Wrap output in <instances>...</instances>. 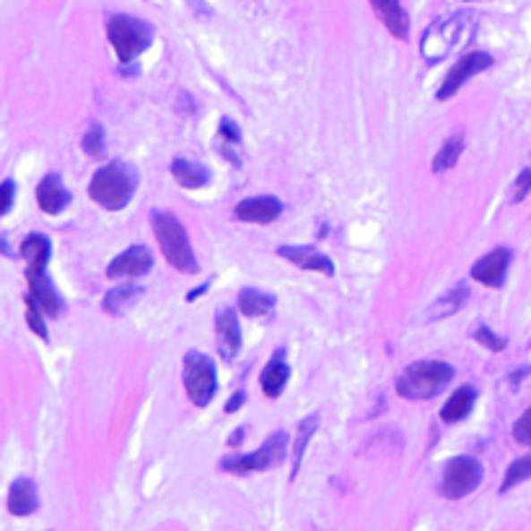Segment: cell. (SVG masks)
I'll use <instances>...</instances> for the list:
<instances>
[{
  "label": "cell",
  "mask_w": 531,
  "mask_h": 531,
  "mask_svg": "<svg viewBox=\"0 0 531 531\" xmlns=\"http://www.w3.org/2000/svg\"><path fill=\"white\" fill-rule=\"evenodd\" d=\"M451 381H454V365L443 361H417L410 363L397 376V394L405 399L425 402L441 394Z\"/></svg>",
  "instance_id": "6da1fadb"
},
{
  "label": "cell",
  "mask_w": 531,
  "mask_h": 531,
  "mask_svg": "<svg viewBox=\"0 0 531 531\" xmlns=\"http://www.w3.org/2000/svg\"><path fill=\"white\" fill-rule=\"evenodd\" d=\"M138 187V174L124 161H109L91 176L89 194L107 210H122Z\"/></svg>",
  "instance_id": "7a4b0ae2"
},
{
  "label": "cell",
  "mask_w": 531,
  "mask_h": 531,
  "mask_svg": "<svg viewBox=\"0 0 531 531\" xmlns=\"http://www.w3.org/2000/svg\"><path fill=\"white\" fill-rule=\"evenodd\" d=\"M150 223H153V234L158 239V246H161L167 262L174 270L187 272V275L197 272L200 267H197L193 244L187 239V231H184L182 220L174 216V213H169V210H156L150 216Z\"/></svg>",
  "instance_id": "3957f363"
},
{
  "label": "cell",
  "mask_w": 531,
  "mask_h": 531,
  "mask_svg": "<svg viewBox=\"0 0 531 531\" xmlns=\"http://www.w3.org/2000/svg\"><path fill=\"white\" fill-rule=\"evenodd\" d=\"M107 37H109L115 52H117L120 63L124 65V63H133L141 52L150 47L153 29H150V24L135 19V16L120 13V16H112L107 21Z\"/></svg>",
  "instance_id": "277c9868"
},
{
  "label": "cell",
  "mask_w": 531,
  "mask_h": 531,
  "mask_svg": "<svg viewBox=\"0 0 531 531\" xmlns=\"http://www.w3.org/2000/svg\"><path fill=\"white\" fill-rule=\"evenodd\" d=\"M286 454H288V435H286V431H275L257 451L244 454V457H226L220 461V469L231 472V475L265 472L270 467H278L280 461L286 459Z\"/></svg>",
  "instance_id": "5b68a950"
},
{
  "label": "cell",
  "mask_w": 531,
  "mask_h": 531,
  "mask_svg": "<svg viewBox=\"0 0 531 531\" xmlns=\"http://www.w3.org/2000/svg\"><path fill=\"white\" fill-rule=\"evenodd\" d=\"M184 389L194 407H208L216 397L218 379L216 365L202 353H187L184 355Z\"/></svg>",
  "instance_id": "8992f818"
},
{
  "label": "cell",
  "mask_w": 531,
  "mask_h": 531,
  "mask_svg": "<svg viewBox=\"0 0 531 531\" xmlns=\"http://www.w3.org/2000/svg\"><path fill=\"white\" fill-rule=\"evenodd\" d=\"M467 13H457V16H451V19H443V21H438L433 24L428 31H425V37H423V55L431 60V63H438V60H443L449 52L454 47H459L464 45L469 37H467V19H464Z\"/></svg>",
  "instance_id": "52a82bcc"
},
{
  "label": "cell",
  "mask_w": 531,
  "mask_h": 531,
  "mask_svg": "<svg viewBox=\"0 0 531 531\" xmlns=\"http://www.w3.org/2000/svg\"><path fill=\"white\" fill-rule=\"evenodd\" d=\"M480 483H483V464L475 457H457L443 469L441 492L449 501H459V498H467L469 492H475Z\"/></svg>",
  "instance_id": "ba28073f"
},
{
  "label": "cell",
  "mask_w": 531,
  "mask_h": 531,
  "mask_svg": "<svg viewBox=\"0 0 531 531\" xmlns=\"http://www.w3.org/2000/svg\"><path fill=\"white\" fill-rule=\"evenodd\" d=\"M487 68H492V57H490L487 52H469V55L459 57V60L454 63V68L446 75L443 86H441L438 94H435L438 101H446V98L454 97L469 78H475L477 73L487 71Z\"/></svg>",
  "instance_id": "9c48e42d"
},
{
  "label": "cell",
  "mask_w": 531,
  "mask_h": 531,
  "mask_svg": "<svg viewBox=\"0 0 531 531\" xmlns=\"http://www.w3.org/2000/svg\"><path fill=\"white\" fill-rule=\"evenodd\" d=\"M150 267H153L150 252L138 244V246H130V249H124L122 254H117V257L112 260V265L107 267V275H109L112 280L141 278L145 272H150Z\"/></svg>",
  "instance_id": "30bf717a"
},
{
  "label": "cell",
  "mask_w": 531,
  "mask_h": 531,
  "mask_svg": "<svg viewBox=\"0 0 531 531\" xmlns=\"http://www.w3.org/2000/svg\"><path fill=\"white\" fill-rule=\"evenodd\" d=\"M218 353L223 361H234L242 350V327L234 309H220L216 316Z\"/></svg>",
  "instance_id": "8fae6325"
},
{
  "label": "cell",
  "mask_w": 531,
  "mask_h": 531,
  "mask_svg": "<svg viewBox=\"0 0 531 531\" xmlns=\"http://www.w3.org/2000/svg\"><path fill=\"white\" fill-rule=\"evenodd\" d=\"M283 213V202L272 194H262V197H249V200H242L236 208H234V216L244 220V223H272L278 220Z\"/></svg>",
  "instance_id": "7c38bea8"
},
{
  "label": "cell",
  "mask_w": 531,
  "mask_h": 531,
  "mask_svg": "<svg viewBox=\"0 0 531 531\" xmlns=\"http://www.w3.org/2000/svg\"><path fill=\"white\" fill-rule=\"evenodd\" d=\"M508 265H510V252L508 249H495L490 254H484L483 260H477L472 267V278L477 283H483L487 288H501L508 275Z\"/></svg>",
  "instance_id": "4fadbf2b"
},
{
  "label": "cell",
  "mask_w": 531,
  "mask_h": 531,
  "mask_svg": "<svg viewBox=\"0 0 531 531\" xmlns=\"http://www.w3.org/2000/svg\"><path fill=\"white\" fill-rule=\"evenodd\" d=\"M278 257L288 260L290 265L301 267V270H312V272H321V275H335V262L330 257H324L314 246H280Z\"/></svg>",
  "instance_id": "5bb4252c"
},
{
  "label": "cell",
  "mask_w": 531,
  "mask_h": 531,
  "mask_svg": "<svg viewBox=\"0 0 531 531\" xmlns=\"http://www.w3.org/2000/svg\"><path fill=\"white\" fill-rule=\"evenodd\" d=\"M37 202L47 216H60L71 205V193L65 190V184L57 174H49L37 187Z\"/></svg>",
  "instance_id": "9a60e30c"
},
{
  "label": "cell",
  "mask_w": 531,
  "mask_h": 531,
  "mask_svg": "<svg viewBox=\"0 0 531 531\" xmlns=\"http://www.w3.org/2000/svg\"><path fill=\"white\" fill-rule=\"evenodd\" d=\"M26 283H29V295L37 301V306L45 314L57 316L63 312V298L57 295V290L52 288L45 272H26Z\"/></svg>",
  "instance_id": "2e32d148"
},
{
  "label": "cell",
  "mask_w": 531,
  "mask_h": 531,
  "mask_svg": "<svg viewBox=\"0 0 531 531\" xmlns=\"http://www.w3.org/2000/svg\"><path fill=\"white\" fill-rule=\"evenodd\" d=\"M371 5H373L376 16L381 19V24L387 26L397 39H407V34H410V16H407V11L402 8L399 0H371Z\"/></svg>",
  "instance_id": "e0dca14e"
},
{
  "label": "cell",
  "mask_w": 531,
  "mask_h": 531,
  "mask_svg": "<svg viewBox=\"0 0 531 531\" xmlns=\"http://www.w3.org/2000/svg\"><path fill=\"white\" fill-rule=\"evenodd\" d=\"M39 508V495H37V484L29 477H19L8 490V510L13 516H31Z\"/></svg>",
  "instance_id": "ac0fdd59"
},
{
  "label": "cell",
  "mask_w": 531,
  "mask_h": 531,
  "mask_svg": "<svg viewBox=\"0 0 531 531\" xmlns=\"http://www.w3.org/2000/svg\"><path fill=\"white\" fill-rule=\"evenodd\" d=\"M290 379V365L283 361V347L272 355V361L267 363L262 376H260V384H262V391L265 397L270 399H278L283 394V389L288 384Z\"/></svg>",
  "instance_id": "d6986e66"
},
{
  "label": "cell",
  "mask_w": 531,
  "mask_h": 531,
  "mask_svg": "<svg viewBox=\"0 0 531 531\" xmlns=\"http://www.w3.org/2000/svg\"><path fill=\"white\" fill-rule=\"evenodd\" d=\"M52 254V246L45 234H29L21 242V257L26 260V272H45Z\"/></svg>",
  "instance_id": "ffe728a7"
},
{
  "label": "cell",
  "mask_w": 531,
  "mask_h": 531,
  "mask_svg": "<svg viewBox=\"0 0 531 531\" xmlns=\"http://www.w3.org/2000/svg\"><path fill=\"white\" fill-rule=\"evenodd\" d=\"M475 399H477V389L472 387V384H464L459 387L449 399H446V405H443V410H441V420L443 423H459L464 420L472 407H475Z\"/></svg>",
  "instance_id": "44dd1931"
},
{
  "label": "cell",
  "mask_w": 531,
  "mask_h": 531,
  "mask_svg": "<svg viewBox=\"0 0 531 531\" xmlns=\"http://www.w3.org/2000/svg\"><path fill=\"white\" fill-rule=\"evenodd\" d=\"M469 298V286L467 283H457L451 290H446L438 301L431 304L428 309V321H438V319H446V316L457 314L461 306L467 304Z\"/></svg>",
  "instance_id": "7402d4cb"
},
{
  "label": "cell",
  "mask_w": 531,
  "mask_h": 531,
  "mask_svg": "<svg viewBox=\"0 0 531 531\" xmlns=\"http://www.w3.org/2000/svg\"><path fill=\"white\" fill-rule=\"evenodd\" d=\"M171 176H174L182 187H187V190H200V187L208 184L210 171L205 169V167H200V164H194V161H190V158H174V161H171Z\"/></svg>",
  "instance_id": "603a6c76"
},
{
  "label": "cell",
  "mask_w": 531,
  "mask_h": 531,
  "mask_svg": "<svg viewBox=\"0 0 531 531\" xmlns=\"http://www.w3.org/2000/svg\"><path fill=\"white\" fill-rule=\"evenodd\" d=\"M141 295H143L141 286H115L104 295V312L112 316H122Z\"/></svg>",
  "instance_id": "cb8c5ba5"
},
{
  "label": "cell",
  "mask_w": 531,
  "mask_h": 531,
  "mask_svg": "<svg viewBox=\"0 0 531 531\" xmlns=\"http://www.w3.org/2000/svg\"><path fill=\"white\" fill-rule=\"evenodd\" d=\"M275 309V295L262 290L244 288L239 293V312L244 316H270Z\"/></svg>",
  "instance_id": "d4e9b609"
},
{
  "label": "cell",
  "mask_w": 531,
  "mask_h": 531,
  "mask_svg": "<svg viewBox=\"0 0 531 531\" xmlns=\"http://www.w3.org/2000/svg\"><path fill=\"white\" fill-rule=\"evenodd\" d=\"M316 428H319V415H312V417H306V420L301 423L298 435H295V443H293V472H290V477L298 475L304 454H306V446H309V441L314 438Z\"/></svg>",
  "instance_id": "484cf974"
},
{
  "label": "cell",
  "mask_w": 531,
  "mask_h": 531,
  "mask_svg": "<svg viewBox=\"0 0 531 531\" xmlns=\"http://www.w3.org/2000/svg\"><path fill=\"white\" fill-rule=\"evenodd\" d=\"M461 150H464V138L457 135V138H449L443 148L435 153L433 158V174H441V171H449L457 167V161L461 158Z\"/></svg>",
  "instance_id": "4316f807"
},
{
  "label": "cell",
  "mask_w": 531,
  "mask_h": 531,
  "mask_svg": "<svg viewBox=\"0 0 531 531\" xmlns=\"http://www.w3.org/2000/svg\"><path fill=\"white\" fill-rule=\"evenodd\" d=\"M218 135H220V143H223V148H220V150H223V156H228V158L239 167L242 161H239V156L234 153V148L242 143V133H239V127L228 120V117H223V120H220V130H218Z\"/></svg>",
  "instance_id": "83f0119b"
},
{
  "label": "cell",
  "mask_w": 531,
  "mask_h": 531,
  "mask_svg": "<svg viewBox=\"0 0 531 531\" xmlns=\"http://www.w3.org/2000/svg\"><path fill=\"white\" fill-rule=\"evenodd\" d=\"M529 477H531V454H527V457L516 459L510 467H508L506 477H503V484H501V492H508L510 487H516V484L524 483V480H529Z\"/></svg>",
  "instance_id": "f1b7e54d"
},
{
  "label": "cell",
  "mask_w": 531,
  "mask_h": 531,
  "mask_svg": "<svg viewBox=\"0 0 531 531\" xmlns=\"http://www.w3.org/2000/svg\"><path fill=\"white\" fill-rule=\"evenodd\" d=\"M83 150H86V156H91V158H104V153H107V143H104V127L98 124V122H91V127L86 130V135H83Z\"/></svg>",
  "instance_id": "f546056e"
},
{
  "label": "cell",
  "mask_w": 531,
  "mask_h": 531,
  "mask_svg": "<svg viewBox=\"0 0 531 531\" xmlns=\"http://www.w3.org/2000/svg\"><path fill=\"white\" fill-rule=\"evenodd\" d=\"M42 309L37 306V301L31 295H26V324L31 327V332L39 339H49L47 327H45V319H42Z\"/></svg>",
  "instance_id": "4dcf8cb0"
},
{
  "label": "cell",
  "mask_w": 531,
  "mask_h": 531,
  "mask_svg": "<svg viewBox=\"0 0 531 531\" xmlns=\"http://www.w3.org/2000/svg\"><path fill=\"white\" fill-rule=\"evenodd\" d=\"M475 339L483 345V347H487V350H492V353H501L503 347H506V339L498 338L490 327H480L477 332H475Z\"/></svg>",
  "instance_id": "1f68e13d"
},
{
  "label": "cell",
  "mask_w": 531,
  "mask_h": 531,
  "mask_svg": "<svg viewBox=\"0 0 531 531\" xmlns=\"http://www.w3.org/2000/svg\"><path fill=\"white\" fill-rule=\"evenodd\" d=\"M513 438H516L518 443H524V446H531V407L516 420V425H513Z\"/></svg>",
  "instance_id": "d6a6232c"
},
{
  "label": "cell",
  "mask_w": 531,
  "mask_h": 531,
  "mask_svg": "<svg viewBox=\"0 0 531 531\" xmlns=\"http://www.w3.org/2000/svg\"><path fill=\"white\" fill-rule=\"evenodd\" d=\"M531 193V169H524L516 179V187H513V202H524L527 194Z\"/></svg>",
  "instance_id": "836d02e7"
},
{
  "label": "cell",
  "mask_w": 531,
  "mask_h": 531,
  "mask_svg": "<svg viewBox=\"0 0 531 531\" xmlns=\"http://www.w3.org/2000/svg\"><path fill=\"white\" fill-rule=\"evenodd\" d=\"M13 194H16V187L13 182H3L0 184V216H5L13 205Z\"/></svg>",
  "instance_id": "e575fe53"
},
{
  "label": "cell",
  "mask_w": 531,
  "mask_h": 531,
  "mask_svg": "<svg viewBox=\"0 0 531 531\" xmlns=\"http://www.w3.org/2000/svg\"><path fill=\"white\" fill-rule=\"evenodd\" d=\"M244 402H246V394H244V391H236V394L226 402V412H228V415H234V412L242 407Z\"/></svg>",
  "instance_id": "d590c367"
},
{
  "label": "cell",
  "mask_w": 531,
  "mask_h": 531,
  "mask_svg": "<svg viewBox=\"0 0 531 531\" xmlns=\"http://www.w3.org/2000/svg\"><path fill=\"white\" fill-rule=\"evenodd\" d=\"M187 5L193 8L197 16H208V3L205 0H187Z\"/></svg>",
  "instance_id": "8d00e7d4"
},
{
  "label": "cell",
  "mask_w": 531,
  "mask_h": 531,
  "mask_svg": "<svg viewBox=\"0 0 531 531\" xmlns=\"http://www.w3.org/2000/svg\"><path fill=\"white\" fill-rule=\"evenodd\" d=\"M242 438H244V428H239L236 433L231 435V441H228V446H239V443H242Z\"/></svg>",
  "instance_id": "74e56055"
},
{
  "label": "cell",
  "mask_w": 531,
  "mask_h": 531,
  "mask_svg": "<svg viewBox=\"0 0 531 531\" xmlns=\"http://www.w3.org/2000/svg\"><path fill=\"white\" fill-rule=\"evenodd\" d=\"M202 293H208V283H205V286H200L197 290H193V293L187 295V301H194V298H197V295H202Z\"/></svg>",
  "instance_id": "f35d334b"
},
{
  "label": "cell",
  "mask_w": 531,
  "mask_h": 531,
  "mask_svg": "<svg viewBox=\"0 0 531 531\" xmlns=\"http://www.w3.org/2000/svg\"><path fill=\"white\" fill-rule=\"evenodd\" d=\"M461 3H472V0H461Z\"/></svg>",
  "instance_id": "ab89813d"
}]
</instances>
